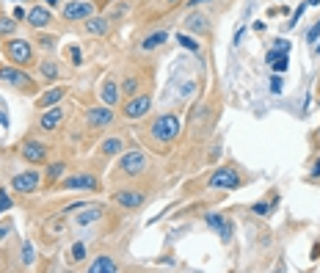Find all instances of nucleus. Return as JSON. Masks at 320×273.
<instances>
[{
	"instance_id": "32",
	"label": "nucleus",
	"mask_w": 320,
	"mask_h": 273,
	"mask_svg": "<svg viewBox=\"0 0 320 273\" xmlns=\"http://www.w3.org/2000/svg\"><path fill=\"white\" fill-rule=\"evenodd\" d=\"M6 210H11V199L6 190H0V213H6Z\"/></svg>"
},
{
	"instance_id": "43",
	"label": "nucleus",
	"mask_w": 320,
	"mask_h": 273,
	"mask_svg": "<svg viewBox=\"0 0 320 273\" xmlns=\"http://www.w3.org/2000/svg\"><path fill=\"white\" fill-rule=\"evenodd\" d=\"M9 235V224H0V237H6Z\"/></svg>"
},
{
	"instance_id": "35",
	"label": "nucleus",
	"mask_w": 320,
	"mask_h": 273,
	"mask_svg": "<svg viewBox=\"0 0 320 273\" xmlns=\"http://www.w3.org/2000/svg\"><path fill=\"white\" fill-rule=\"evenodd\" d=\"M271 91H273V94L282 91V78H279V75H273V78H271Z\"/></svg>"
},
{
	"instance_id": "42",
	"label": "nucleus",
	"mask_w": 320,
	"mask_h": 273,
	"mask_svg": "<svg viewBox=\"0 0 320 273\" xmlns=\"http://www.w3.org/2000/svg\"><path fill=\"white\" fill-rule=\"evenodd\" d=\"M0 127H3V130H6V127H9V116H6L3 110H0Z\"/></svg>"
},
{
	"instance_id": "4",
	"label": "nucleus",
	"mask_w": 320,
	"mask_h": 273,
	"mask_svg": "<svg viewBox=\"0 0 320 273\" xmlns=\"http://www.w3.org/2000/svg\"><path fill=\"white\" fill-rule=\"evenodd\" d=\"M0 80L14 86V89H20V91H33L36 89L33 78L28 72H22V66H0Z\"/></svg>"
},
{
	"instance_id": "16",
	"label": "nucleus",
	"mask_w": 320,
	"mask_h": 273,
	"mask_svg": "<svg viewBox=\"0 0 320 273\" xmlns=\"http://www.w3.org/2000/svg\"><path fill=\"white\" fill-rule=\"evenodd\" d=\"M63 94H67V89H63V86H55V89L44 91V94H42V97H39L36 108H42V110L53 108V105H58V102H61V100H63Z\"/></svg>"
},
{
	"instance_id": "48",
	"label": "nucleus",
	"mask_w": 320,
	"mask_h": 273,
	"mask_svg": "<svg viewBox=\"0 0 320 273\" xmlns=\"http://www.w3.org/2000/svg\"><path fill=\"white\" fill-rule=\"evenodd\" d=\"M14 3H22V0H14Z\"/></svg>"
},
{
	"instance_id": "28",
	"label": "nucleus",
	"mask_w": 320,
	"mask_h": 273,
	"mask_svg": "<svg viewBox=\"0 0 320 273\" xmlns=\"http://www.w3.org/2000/svg\"><path fill=\"white\" fill-rule=\"evenodd\" d=\"M39 69H42L44 78H58V66L53 61H42V63H39Z\"/></svg>"
},
{
	"instance_id": "14",
	"label": "nucleus",
	"mask_w": 320,
	"mask_h": 273,
	"mask_svg": "<svg viewBox=\"0 0 320 273\" xmlns=\"http://www.w3.org/2000/svg\"><path fill=\"white\" fill-rule=\"evenodd\" d=\"M63 121V108H58V105H53V108H47L42 113V119H39V127H42V130H55L58 124H61Z\"/></svg>"
},
{
	"instance_id": "46",
	"label": "nucleus",
	"mask_w": 320,
	"mask_h": 273,
	"mask_svg": "<svg viewBox=\"0 0 320 273\" xmlns=\"http://www.w3.org/2000/svg\"><path fill=\"white\" fill-rule=\"evenodd\" d=\"M306 6H320V0H306Z\"/></svg>"
},
{
	"instance_id": "19",
	"label": "nucleus",
	"mask_w": 320,
	"mask_h": 273,
	"mask_svg": "<svg viewBox=\"0 0 320 273\" xmlns=\"http://www.w3.org/2000/svg\"><path fill=\"white\" fill-rule=\"evenodd\" d=\"M207 226L218 232V235H221V240H224V243H229V240H232V226L226 224V221L221 218V216H207Z\"/></svg>"
},
{
	"instance_id": "26",
	"label": "nucleus",
	"mask_w": 320,
	"mask_h": 273,
	"mask_svg": "<svg viewBox=\"0 0 320 273\" xmlns=\"http://www.w3.org/2000/svg\"><path fill=\"white\" fill-rule=\"evenodd\" d=\"M63 171H67V163H61V160H58V163H53L47 168V179L50 182H58V179L63 177Z\"/></svg>"
},
{
	"instance_id": "22",
	"label": "nucleus",
	"mask_w": 320,
	"mask_h": 273,
	"mask_svg": "<svg viewBox=\"0 0 320 273\" xmlns=\"http://www.w3.org/2000/svg\"><path fill=\"white\" fill-rule=\"evenodd\" d=\"M116 270H119V265L110 257H97L94 262L89 265V273H116Z\"/></svg>"
},
{
	"instance_id": "24",
	"label": "nucleus",
	"mask_w": 320,
	"mask_h": 273,
	"mask_svg": "<svg viewBox=\"0 0 320 273\" xmlns=\"http://www.w3.org/2000/svg\"><path fill=\"white\" fill-rule=\"evenodd\" d=\"M166 39H168V33H166V31L149 33V36H147V39H144V42H141V50H147V53H149V50H158L160 44L166 42Z\"/></svg>"
},
{
	"instance_id": "40",
	"label": "nucleus",
	"mask_w": 320,
	"mask_h": 273,
	"mask_svg": "<svg viewBox=\"0 0 320 273\" xmlns=\"http://www.w3.org/2000/svg\"><path fill=\"white\" fill-rule=\"evenodd\" d=\"M69 55H72V61H75V63H80V50H78V47L69 50Z\"/></svg>"
},
{
	"instance_id": "33",
	"label": "nucleus",
	"mask_w": 320,
	"mask_h": 273,
	"mask_svg": "<svg viewBox=\"0 0 320 273\" xmlns=\"http://www.w3.org/2000/svg\"><path fill=\"white\" fill-rule=\"evenodd\" d=\"M72 257L78 259V262L86 257V248H83V243H75V248H72Z\"/></svg>"
},
{
	"instance_id": "29",
	"label": "nucleus",
	"mask_w": 320,
	"mask_h": 273,
	"mask_svg": "<svg viewBox=\"0 0 320 273\" xmlns=\"http://www.w3.org/2000/svg\"><path fill=\"white\" fill-rule=\"evenodd\" d=\"M121 91H124V94H130V97H136L138 94V80L136 78H127L124 86H121Z\"/></svg>"
},
{
	"instance_id": "6",
	"label": "nucleus",
	"mask_w": 320,
	"mask_h": 273,
	"mask_svg": "<svg viewBox=\"0 0 320 273\" xmlns=\"http://www.w3.org/2000/svg\"><path fill=\"white\" fill-rule=\"evenodd\" d=\"M94 3L91 0H69V3H63V9H61V14H63V20H89V17H94Z\"/></svg>"
},
{
	"instance_id": "1",
	"label": "nucleus",
	"mask_w": 320,
	"mask_h": 273,
	"mask_svg": "<svg viewBox=\"0 0 320 273\" xmlns=\"http://www.w3.org/2000/svg\"><path fill=\"white\" fill-rule=\"evenodd\" d=\"M179 130H182V127H179V119L174 113H163L149 124V135L160 144H171L174 138L179 135Z\"/></svg>"
},
{
	"instance_id": "7",
	"label": "nucleus",
	"mask_w": 320,
	"mask_h": 273,
	"mask_svg": "<svg viewBox=\"0 0 320 273\" xmlns=\"http://www.w3.org/2000/svg\"><path fill=\"white\" fill-rule=\"evenodd\" d=\"M42 185V174L33 171V168H28V171H20L11 177V188L17 190V193H33V190Z\"/></svg>"
},
{
	"instance_id": "17",
	"label": "nucleus",
	"mask_w": 320,
	"mask_h": 273,
	"mask_svg": "<svg viewBox=\"0 0 320 273\" xmlns=\"http://www.w3.org/2000/svg\"><path fill=\"white\" fill-rule=\"evenodd\" d=\"M97 218H102V207H94V204H86L78 210V216H75V224L78 226H89L94 224Z\"/></svg>"
},
{
	"instance_id": "34",
	"label": "nucleus",
	"mask_w": 320,
	"mask_h": 273,
	"mask_svg": "<svg viewBox=\"0 0 320 273\" xmlns=\"http://www.w3.org/2000/svg\"><path fill=\"white\" fill-rule=\"evenodd\" d=\"M304 9H306V3H301V6H298V9H295V14H293V20H290V22H287V28H293V25H295V22H298V20H301V14H304Z\"/></svg>"
},
{
	"instance_id": "44",
	"label": "nucleus",
	"mask_w": 320,
	"mask_h": 273,
	"mask_svg": "<svg viewBox=\"0 0 320 273\" xmlns=\"http://www.w3.org/2000/svg\"><path fill=\"white\" fill-rule=\"evenodd\" d=\"M312 177H320V158H317V163H315V168H312Z\"/></svg>"
},
{
	"instance_id": "23",
	"label": "nucleus",
	"mask_w": 320,
	"mask_h": 273,
	"mask_svg": "<svg viewBox=\"0 0 320 273\" xmlns=\"http://www.w3.org/2000/svg\"><path fill=\"white\" fill-rule=\"evenodd\" d=\"M100 152H102V155H105V158H113V155L124 152V141H121V138H119V135H116V138H108V141H102Z\"/></svg>"
},
{
	"instance_id": "15",
	"label": "nucleus",
	"mask_w": 320,
	"mask_h": 273,
	"mask_svg": "<svg viewBox=\"0 0 320 273\" xmlns=\"http://www.w3.org/2000/svg\"><path fill=\"white\" fill-rule=\"evenodd\" d=\"M185 31H190V33H210V20H207L205 14H199V11H194V14H188V20H185Z\"/></svg>"
},
{
	"instance_id": "38",
	"label": "nucleus",
	"mask_w": 320,
	"mask_h": 273,
	"mask_svg": "<svg viewBox=\"0 0 320 273\" xmlns=\"http://www.w3.org/2000/svg\"><path fill=\"white\" fill-rule=\"evenodd\" d=\"M317 36H320V20H317V25H312V31H309V36H306V39H309V42H315Z\"/></svg>"
},
{
	"instance_id": "11",
	"label": "nucleus",
	"mask_w": 320,
	"mask_h": 273,
	"mask_svg": "<svg viewBox=\"0 0 320 273\" xmlns=\"http://www.w3.org/2000/svg\"><path fill=\"white\" fill-rule=\"evenodd\" d=\"M20 155L28 160V163H33V166L47 163V147L39 144V141H25V144H22V149H20Z\"/></svg>"
},
{
	"instance_id": "10",
	"label": "nucleus",
	"mask_w": 320,
	"mask_h": 273,
	"mask_svg": "<svg viewBox=\"0 0 320 273\" xmlns=\"http://www.w3.org/2000/svg\"><path fill=\"white\" fill-rule=\"evenodd\" d=\"M25 20H28V25H31V28L42 31V28H47L50 22H53V11H50L47 6H31L28 14H25Z\"/></svg>"
},
{
	"instance_id": "9",
	"label": "nucleus",
	"mask_w": 320,
	"mask_h": 273,
	"mask_svg": "<svg viewBox=\"0 0 320 273\" xmlns=\"http://www.w3.org/2000/svg\"><path fill=\"white\" fill-rule=\"evenodd\" d=\"M149 108H152V97L138 94V97H133V100H127V105L121 108V113H124V119H141V116L149 113Z\"/></svg>"
},
{
	"instance_id": "8",
	"label": "nucleus",
	"mask_w": 320,
	"mask_h": 273,
	"mask_svg": "<svg viewBox=\"0 0 320 273\" xmlns=\"http://www.w3.org/2000/svg\"><path fill=\"white\" fill-rule=\"evenodd\" d=\"M207 185H210V188H229V190H235L237 185H240V174H237L235 166H224V168H218V171L207 179Z\"/></svg>"
},
{
	"instance_id": "27",
	"label": "nucleus",
	"mask_w": 320,
	"mask_h": 273,
	"mask_svg": "<svg viewBox=\"0 0 320 273\" xmlns=\"http://www.w3.org/2000/svg\"><path fill=\"white\" fill-rule=\"evenodd\" d=\"M17 31V20L11 17H0V36H11Z\"/></svg>"
},
{
	"instance_id": "12",
	"label": "nucleus",
	"mask_w": 320,
	"mask_h": 273,
	"mask_svg": "<svg viewBox=\"0 0 320 273\" xmlns=\"http://www.w3.org/2000/svg\"><path fill=\"white\" fill-rule=\"evenodd\" d=\"M86 121H89V127H94V130H100V127H108L110 121H113V110H110V105L89 108V113H86Z\"/></svg>"
},
{
	"instance_id": "3",
	"label": "nucleus",
	"mask_w": 320,
	"mask_h": 273,
	"mask_svg": "<svg viewBox=\"0 0 320 273\" xmlns=\"http://www.w3.org/2000/svg\"><path fill=\"white\" fill-rule=\"evenodd\" d=\"M119 177H138V174L147 171V155L141 149H130L119 158Z\"/></svg>"
},
{
	"instance_id": "5",
	"label": "nucleus",
	"mask_w": 320,
	"mask_h": 273,
	"mask_svg": "<svg viewBox=\"0 0 320 273\" xmlns=\"http://www.w3.org/2000/svg\"><path fill=\"white\" fill-rule=\"evenodd\" d=\"M61 188L63 190H100V179L89 171H80V174H69V177L61 179Z\"/></svg>"
},
{
	"instance_id": "37",
	"label": "nucleus",
	"mask_w": 320,
	"mask_h": 273,
	"mask_svg": "<svg viewBox=\"0 0 320 273\" xmlns=\"http://www.w3.org/2000/svg\"><path fill=\"white\" fill-rule=\"evenodd\" d=\"M276 50H282V53H290V42L287 39H276V44H273Z\"/></svg>"
},
{
	"instance_id": "36",
	"label": "nucleus",
	"mask_w": 320,
	"mask_h": 273,
	"mask_svg": "<svg viewBox=\"0 0 320 273\" xmlns=\"http://www.w3.org/2000/svg\"><path fill=\"white\" fill-rule=\"evenodd\" d=\"M251 210L257 213V216H268V213H271V204H265V201H263V204H254Z\"/></svg>"
},
{
	"instance_id": "45",
	"label": "nucleus",
	"mask_w": 320,
	"mask_h": 273,
	"mask_svg": "<svg viewBox=\"0 0 320 273\" xmlns=\"http://www.w3.org/2000/svg\"><path fill=\"white\" fill-rule=\"evenodd\" d=\"M61 3V0H44V6H47V9H53V6H58Z\"/></svg>"
},
{
	"instance_id": "31",
	"label": "nucleus",
	"mask_w": 320,
	"mask_h": 273,
	"mask_svg": "<svg viewBox=\"0 0 320 273\" xmlns=\"http://www.w3.org/2000/svg\"><path fill=\"white\" fill-rule=\"evenodd\" d=\"M36 42H39V47H44V50H53L58 39H55V36H39Z\"/></svg>"
},
{
	"instance_id": "47",
	"label": "nucleus",
	"mask_w": 320,
	"mask_h": 273,
	"mask_svg": "<svg viewBox=\"0 0 320 273\" xmlns=\"http://www.w3.org/2000/svg\"><path fill=\"white\" fill-rule=\"evenodd\" d=\"M168 6H177V3H182V0H166Z\"/></svg>"
},
{
	"instance_id": "25",
	"label": "nucleus",
	"mask_w": 320,
	"mask_h": 273,
	"mask_svg": "<svg viewBox=\"0 0 320 273\" xmlns=\"http://www.w3.org/2000/svg\"><path fill=\"white\" fill-rule=\"evenodd\" d=\"M177 42H179V47L188 50V53H199V50H202V44L196 42L190 33H177Z\"/></svg>"
},
{
	"instance_id": "18",
	"label": "nucleus",
	"mask_w": 320,
	"mask_h": 273,
	"mask_svg": "<svg viewBox=\"0 0 320 273\" xmlns=\"http://www.w3.org/2000/svg\"><path fill=\"white\" fill-rule=\"evenodd\" d=\"M83 28H86V33H91V36H105L110 22L105 20V17H89V20H83Z\"/></svg>"
},
{
	"instance_id": "20",
	"label": "nucleus",
	"mask_w": 320,
	"mask_h": 273,
	"mask_svg": "<svg viewBox=\"0 0 320 273\" xmlns=\"http://www.w3.org/2000/svg\"><path fill=\"white\" fill-rule=\"evenodd\" d=\"M268 63H271V69H273V72H276V75H282L284 69H287V63H290V55H287V53H282V50H276V47H273L271 53H268Z\"/></svg>"
},
{
	"instance_id": "2",
	"label": "nucleus",
	"mask_w": 320,
	"mask_h": 273,
	"mask_svg": "<svg viewBox=\"0 0 320 273\" xmlns=\"http://www.w3.org/2000/svg\"><path fill=\"white\" fill-rule=\"evenodd\" d=\"M6 50V58H9L14 66H31L33 63V47L28 39H9V42L3 44Z\"/></svg>"
},
{
	"instance_id": "39",
	"label": "nucleus",
	"mask_w": 320,
	"mask_h": 273,
	"mask_svg": "<svg viewBox=\"0 0 320 273\" xmlns=\"http://www.w3.org/2000/svg\"><path fill=\"white\" fill-rule=\"evenodd\" d=\"M202 3H210V0H185V9H194V6H202Z\"/></svg>"
},
{
	"instance_id": "41",
	"label": "nucleus",
	"mask_w": 320,
	"mask_h": 273,
	"mask_svg": "<svg viewBox=\"0 0 320 273\" xmlns=\"http://www.w3.org/2000/svg\"><path fill=\"white\" fill-rule=\"evenodd\" d=\"M243 33H246V28H237V33H235V44H240V42H243Z\"/></svg>"
},
{
	"instance_id": "30",
	"label": "nucleus",
	"mask_w": 320,
	"mask_h": 273,
	"mask_svg": "<svg viewBox=\"0 0 320 273\" xmlns=\"http://www.w3.org/2000/svg\"><path fill=\"white\" fill-rule=\"evenodd\" d=\"M33 262V248H31V243H22V265H31Z\"/></svg>"
},
{
	"instance_id": "13",
	"label": "nucleus",
	"mask_w": 320,
	"mask_h": 273,
	"mask_svg": "<svg viewBox=\"0 0 320 273\" xmlns=\"http://www.w3.org/2000/svg\"><path fill=\"white\" fill-rule=\"evenodd\" d=\"M113 199H116V204L127 207V210H136V207L144 204V193H141V190H116Z\"/></svg>"
},
{
	"instance_id": "21",
	"label": "nucleus",
	"mask_w": 320,
	"mask_h": 273,
	"mask_svg": "<svg viewBox=\"0 0 320 273\" xmlns=\"http://www.w3.org/2000/svg\"><path fill=\"white\" fill-rule=\"evenodd\" d=\"M119 97H121V91H119V86H116V80L108 78L105 83H102V102H105V105H116Z\"/></svg>"
}]
</instances>
